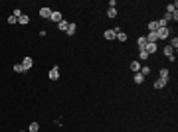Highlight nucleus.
Masks as SVG:
<instances>
[{
  "label": "nucleus",
  "mask_w": 178,
  "mask_h": 132,
  "mask_svg": "<svg viewBox=\"0 0 178 132\" xmlns=\"http://www.w3.org/2000/svg\"><path fill=\"white\" fill-rule=\"evenodd\" d=\"M47 77H49V81H57V79H59V67H57V65L51 67L49 73H47Z\"/></svg>",
  "instance_id": "obj_1"
},
{
  "label": "nucleus",
  "mask_w": 178,
  "mask_h": 132,
  "mask_svg": "<svg viewBox=\"0 0 178 132\" xmlns=\"http://www.w3.org/2000/svg\"><path fill=\"white\" fill-rule=\"evenodd\" d=\"M156 36H158V40H166L170 36V30L168 28H160V30H156Z\"/></svg>",
  "instance_id": "obj_2"
},
{
  "label": "nucleus",
  "mask_w": 178,
  "mask_h": 132,
  "mask_svg": "<svg viewBox=\"0 0 178 132\" xmlns=\"http://www.w3.org/2000/svg\"><path fill=\"white\" fill-rule=\"evenodd\" d=\"M103 38L111 42V40H117V34H115L113 30H105V34H103Z\"/></svg>",
  "instance_id": "obj_3"
},
{
  "label": "nucleus",
  "mask_w": 178,
  "mask_h": 132,
  "mask_svg": "<svg viewBox=\"0 0 178 132\" xmlns=\"http://www.w3.org/2000/svg\"><path fill=\"white\" fill-rule=\"evenodd\" d=\"M75 30H77V26H75L73 22H69V24H67V30H65V34H67V36H73V34H75Z\"/></svg>",
  "instance_id": "obj_4"
},
{
  "label": "nucleus",
  "mask_w": 178,
  "mask_h": 132,
  "mask_svg": "<svg viewBox=\"0 0 178 132\" xmlns=\"http://www.w3.org/2000/svg\"><path fill=\"white\" fill-rule=\"evenodd\" d=\"M22 65H24V69L28 71V69H32V65H34V61H32V57H24V61H22Z\"/></svg>",
  "instance_id": "obj_5"
},
{
  "label": "nucleus",
  "mask_w": 178,
  "mask_h": 132,
  "mask_svg": "<svg viewBox=\"0 0 178 132\" xmlns=\"http://www.w3.org/2000/svg\"><path fill=\"white\" fill-rule=\"evenodd\" d=\"M40 16H42V18H49V16H51V10H49L47 6L40 8Z\"/></svg>",
  "instance_id": "obj_6"
},
{
  "label": "nucleus",
  "mask_w": 178,
  "mask_h": 132,
  "mask_svg": "<svg viewBox=\"0 0 178 132\" xmlns=\"http://www.w3.org/2000/svg\"><path fill=\"white\" fill-rule=\"evenodd\" d=\"M49 20H51V22H57V24H59V22H61L63 18H61V14H59V12H51V16H49Z\"/></svg>",
  "instance_id": "obj_7"
},
{
  "label": "nucleus",
  "mask_w": 178,
  "mask_h": 132,
  "mask_svg": "<svg viewBox=\"0 0 178 132\" xmlns=\"http://www.w3.org/2000/svg\"><path fill=\"white\" fill-rule=\"evenodd\" d=\"M168 75H170L168 69H160L158 71V79H162V81H168Z\"/></svg>",
  "instance_id": "obj_8"
},
{
  "label": "nucleus",
  "mask_w": 178,
  "mask_h": 132,
  "mask_svg": "<svg viewBox=\"0 0 178 132\" xmlns=\"http://www.w3.org/2000/svg\"><path fill=\"white\" fill-rule=\"evenodd\" d=\"M176 8H178V2L168 4V6H166V14H174V12H176Z\"/></svg>",
  "instance_id": "obj_9"
},
{
  "label": "nucleus",
  "mask_w": 178,
  "mask_h": 132,
  "mask_svg": "<svg viewBox=\"0 0 178 132\" xmlns=\"http://www.w3.org/2000/svg\"><path fill=\"white\" fill-rule=\"evenodd\" d=\"M144 51H146L148 55L154 53V51H156V44H146V45H144Z\"/></svg>",
  "instance_id": "obj_10"
},
{
  "label": "nucleus",
  "mask_w": 178,
  "mask_h": 132,
  "mask_svg": "<svg viewBox=\"0 0 178 132\" xmlns=\"http://www.w3.org/2000/svg\"><path fill=\"white\" fill-rule=\"evenodd\" d=\"M152 87L156 89V91H158V89H164V87H166V81H162V79H156V81H154V85H152Z\"/></svg>",
  "instance_id": "obj_11"
},
{
  "label": "nucleus",
  "mask_w": 178,
  "mask_h": 132,
  "mask_svg": "<svg viewBox=\"0 0 178 132\" xmlns=\"http://www.w3.org/2000/svg\"><path fill=\"white\" fill-rule=\"evenodd\" d=\"M136 45H138V49H144V45H146V38H144V36H140V38L136 40Z\"/></svg>",
  "instance_id": "obj_12"
},
{
  "label": "nucleus",
  "mask_w": 178,
  "mask_h": 132,
  "mask_svg": "<svg viewBox=\"0 0 178 132\" xmlns=\"http://www.w3.org/2000/svg\"><path fill=\"white\" fill-rule=\"evenodd\" d=\"M131 71H134V73L140 71V61H131Z\"/></svg>",
  "instance_id": "obj_13"
},
{
  "label": "nucleus",
  "mask_w": 178,
  "mask_h": 132,
  "mask_svg": "<svg viewBox=\"0 0 178 132\" xmlns=\"http://www.w3.org/2000/svg\"><path fill=\"white\" fill-rule=\"evenodd\" d=\"M28 22H30V18H28V16H26V14H22V16H20V18H18V24H22V26H26V24H28Z\"/></svg>",
  "instance_id": "obj_14"
},
{
  "label": "nucleus",
  "mask_w": 178,
  "mask_h": 132,
  "mask_svg": "<svg viewBox=\"0 0 178 132\" xmlns=\"http://www.w3.org/2000/svg\"><path fill=\"white\" fill-rule=\"evenodd\" d=\"M158 30V22H148V32H156Z\"/></svg>",
  "instance_id": "obj_15"
},
{
  "label": "nucleus",
  "mask_w": 178,
  "mask_h": 132,
  "mask_svg": "<svg viewBox=\"0 0 178 132\" xmlns=\"http://www.w3.org/2000/svg\"><path fill=\"white\" fill-rule=\"evenodd\" d=\"M138 73H140V75H144V77H146V75H148V73H150V67H148V65H142V67H140V71H138Z\"/></svg>",
  "instance_id": "obj_16"
},
{
  "label": "nucleus",
  "mask_w": 178,
  "mask_h": 132,
  "mask_svg": "<svg viewBox=\"0 0 178 132\" xmlns=\"http://www.w3.org/2000/svg\"><path fill=\"white\" fill-rule=\"evenodd\" d=\"M142 81H144V75H140V73H134V83H136V85H140Z\"/></svg>",
  "instance_id": "obj_17"
},
{
  "label": "nucleus",
  "mask_w": 178,
  "mask_h": 132,
  "mask_svg": "<svg viewBox=\"0 0 178 132\" xmlns=\"http://www.w3.org/2000/svg\"><path fill=\"white\" fill-rule=\"evenodd\" d=\"M28 130L30 132H38L40 130V124H38V122H30V128H28Z\"/></svg>",
  "instance_id": "obj_18"
},
{
  "label": "nucleus",
  "mask_w": 178,
  "mask_h": 132,
  "mask_svg": "<svg viewBox=\"0 0 178 132\" xmlns=\"http://www.w3.org/2000/svg\"><path fill=\"white\" fill-rule=\"evenodd\" d=\"M107 16L109 18H117V8H109L107 10Z\"/></svg>",
  "instance_id": "obj_19"
},
{
  "label": "nucleus",
  "mask_w": 178,
  "mask_h": 132,
  "mask_svg": "<svg viewBox=\"0 0 178 132\" xmlns=\"http://www.w3.org/2000/svg\"><path fill=\"white\" fill-rule=\"evenodd\" d=\"M67 24H69V22H65V20H61V22L57 24V28H59L61 32H65V30H67Z\"/></svg>",
  "instance_id": "obj_20"
},
{
  "label": "nucleus",
  "mask_w": 178,
  "mask_h": 132,
  "mask_svg": "<svg viewBox=\"0 0 178 132\" xmlns=\"http://www.w3.org/2000/svg\"><path fill=\"white\" fill-rule=\"evenodd\" d=\"M138 59H140V61H144V59H148V53H146L144 49H140V51H138Z\"/></svg>",
  "instance_id": "obj_21"
},
{
  "label": "nucleus",
  "mask_w": 178,
  "mask_h": 132,
  "mask_svg": "<svg viewBox=\"0 0 178 132\" xmlns=\"http://www.w3.org/2000/svg\"><path fill=\"white\" fill-rule=\"evenodd\" d=\"M14 71H16V73H24L26 69H24V65H22V63H16V65H14Z\"/></svg>",
  "instance_id": "obj_22"
},
{
  "label": "nucleus",
  "mask_w": 178,
  "mask_h": 132,
  "mask_svg": "<svg viewBox=\"0 0 178 132\" xmlns=\"http://www.w3.org/2000/svg\"><path fill=\"white\" fill-rule=\"evenodd\" d=\"M117 40H119V42H127V34H125V32H119V34H117Z\"/></svg>",
  "instance_id": "obj_23"
},
{
  "label": "nucleus",
  "mask_w": 178,
  "mask_h": 132,
  "mask_svg": "<svg viewBox=\"0 0 178 132\" xmlns=\"http://www.w3.org/2000/svg\"><path fill=\"white\" fill-rule=\"evenodd\" d=\"M172 51H174V49H172L170 45H166V47H164V55H166V57H170V55H174Z\"/></svg>",
  "instance_id": "obj_24"
},
{
  "label": "nucleus",
  "mask_w": 178,
  "mask_h": 132,
  "mask_svg": "<svg viewBox=\"0 0 178 132\" xmlns=\"http://www.w3.org/2000/svg\"><path fill=\"white\" fill-rule=\"evenodd\" d=\"M168 45H170L172 49H176V47H178V38H172V40H170V44H168Z\"/></svg>",
  "instance_id": "obj_25"
},
{
  "label": "nucleus",
  "mask_w": 178,
  "mask_h": 132,
  "mask_svg": "<svg viewBox=\"0 0 178 132\" xmlns=\"http://www.w3.org/2000/svg\"><path fill=\"white\" fill-rule=\"evenodd\" d=\"M8 24H18V18H16V16H10V18H8Z\"/></svg>",
  "instance_id": "obj_26"
},
{
  "label": "nucleus",
  "mask_w": 178,
  "mask_h": 132,
  "mask_svg": "<svg viewBox=\"0 0 178 132\" xmlns=\"http://www.w3.org/2000/svg\"><path fill=\"white\" fill-rule=\"evenodd\" d=\"M12 16H16V18H20V16H22V10H20V8H16V10H14V14H12Z\"/></svg>",
  "instance_id": "obj_27"
}]
</instances>
